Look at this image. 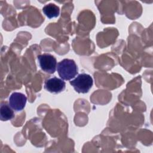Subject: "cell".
Returning a JSON list of instances; mask_svg holds the SVG:
<instances>
[{
    "label": "cell",
    "instance_id": "7a4b0ae2",
    "mask_svg": "<svg viewBox=\"0 0 153 153\" xmlns=\"http://www.w3.org/2000/svg\"><path fill=\"white\" fill-rule=\"evenodd\" d=\"M75 90L79 93H87L93 84V80L90 75L82 73L69 82Z\"/></svg>",
    "mask_w": 153,
    "mask_h": 153
},
{
    "label": "cell",
    "instance_id": "8992f818",
    "mask_svg": "<svg viewBox=\"0 0 153 153\" xmlns=\"http://www.w3.org/2000/svg\"><path fill=\"white\" fill-rule=\"evenodd\" d=\"M14 113L10 105L7 102H2L0 105V118L2 121H6L13 119Z\"/></svg>",
    "mask_w": 153,
    "mask_h": 153
},
{
    "label": "cell",
    "instance_id": "5b68a950",
    "mask_svg": "<svg viewBox=\"0 0 153 153\" xmlns=\"http://www.w3.org/2000/svg\"><path fill=\"white\" fill-rule=\"evenodd\" d=\"M26 102V96L20 92L13 93L8 99V104L16 112L22 111L25 107Z\"/></svg>",
    "mask_w": 153,
    "mask_h": 153
},
{
    "label": "cell",
    "instance_id": "277c9868",
    "mask_svg": "<svg viewBox=\"0 0 153 153\" xmlns=\"http://www.w3.org/2000/svg\"><path fill=\"white\" fill-rule=\"evenodd\" d=\"M66 87L65 82L56 76L49 78L45 81L44 88L50 93L57 94L64 91Z\"/></svg>",
    "mask_w": 153,
    "mask_h": 153
},
{
    "label": "cell",
    "instance_id": "52a82bcc",
    "mask_svg": "<svg viewBox=\"0 0 153 153\" xmlns=\"http://www.w3.org/2000/svg\"><path fill=\"white\" fill-rule=\"evenodd\" d=\"M42 11L44 14L50 19L59 16L60 14V8L56 4L49 3L42 8Z\"/></svg>",
    "mask_w": 153,
    "mask_h": 153
},
{
    "label": "cell",
    "instance_id": "3957f363",
    "mask_svg": "<svg viewBox=\"0 0 153 153\" xmlns=\"http://www.w3.org/2000/svg\"><path fill=\"white\" fill-rule=\"evenodd\" d=\"M38 62L41 69L45 73L53 74L57 68L56 59L49 53H44L38 55Z\"/></svg>",
    "mask_w": 153,
    "mask_h": 153
},
{
    "label": "cell",
    "instance_id": "6da1fadb",
    "mask_svg": "<svg viewBox=\"0 0 153 153\" xmlns=\"http://www.w3.org/2000/svg\"><path fill=\"white\" fill-rule=\"evenodd\" d=\"M57 71L59 76L63 80H71L78 73V68L72 59H65L57 65Z\"/></svg>",
    "mask_w": 153,
    "mask_h": 153
}]
</instances>
